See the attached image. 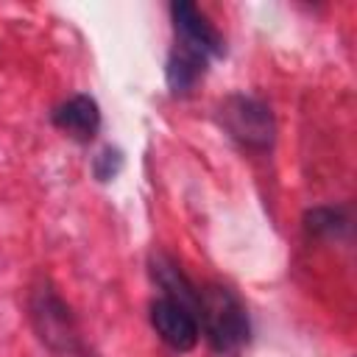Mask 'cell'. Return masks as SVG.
I'll return each instance as SVG.
<instances>
[{"label":"cell","mask_w":357,"mask_h":357,"mask_svg":"<svg viewBox=\"0 0 357 357\" xmlns=\"http://www.w3.org/2000/svg\"><path fill=\"white\" fill-rule=\"evenodd\" d=\"M148 318L153 332L159 335V340L165 346H170L173 351H192L201 340V326L192 310L181 307L173 298L156 296L148 307Z\"/></svg>","instance_id":"5b68a950"},{"label":"cell","mask_w":357,"mask_h":357,"mask_svg":"<svg viewBox=\"0 0 357 357\" xmlns=\"http://www.w3.org/2000/svg\"><path fill=\"white\" fill-rule=\"evenodd\" d=\"M220 128L245 151L265 153L276 142V120L265 100L254 95H229L218 106Z\"/></svg>","instance_id":"3957f363"},{"label":"cell","mask_w":357,"mask_h":357,"mask_svg":"<svg viewBox=\"0 0 357 357\" xmlns=\"http://www.w3.org/2000/svg\"><path fill=\"white\" fill-rule=\"evenodd\" d=\"M307 237L315 240H340L351 229V215L346 206H312L301 218Z\"/></svg>","instance_id":"9c48e42d"},{"label":"cell","mask_w":357,"mask_h":357,"mask_svg":"<svg viewBox=\"0 0 357 357\" xmlns=\"http://www.w3.org/2000/svg\"><path fill=\"white\" fill-rule=\"evenodd\" d=\"M148 273H151L153 284L162 290L159 296L178 301L181 307L192 310L195 318H198V284L181 271V265H178L170 254L153 251V254L148 257Z\"/></svg>","instance_id":"52a82bcc"},{"label":"cell","mask_w":357,"mask_h":357,"mask_svg":"<svg viewBox=\"0 0 357 357\" xmlns=\"http://www.w3.org/2000/svg\"><path fill=\"white\" fill-rule=\"evenodd\" d=\"M198 326L218 354L240 351L251 335L243 298L223 282H204L198 287Z\"/></svg>","instance_id":"6da1fadb"},{"label":"cell","mask_w":357,"mask_h":357,"mask_svg":"<svg viewBox=\"0 0 357 357\" xmlns=\"http://www.w3.org/2000/svg\"><path fill=\"white\" fill-rule=\"evenodd\" d=\"M28 318L36 337L61 357H84V343L73 310L50 284V279H36L28 293Z\"/></svg>","instance_id":"7a4b0ae2"},{"label":"cell","mask_w":357,"mask_h":357,"mask_svg":"<svg viewBox=\"0 0 357 357\" xmlns=\"http://www.w3.org/2000/svg\"><path fill=\"white\" fill-rule=\"evenodd\" d=\"M209 61L198 53H190L184 47H173L170 56H167V64H165V78H167V89L176 95V98H187L195 84L204 78Z\"/></svg>","instance_id":"ba28073f"},{"label":"cell","mask_w":357,"mask_h":357,"mask_svg":"<svg viewBox=\"0 0 357 357\" xmlns=\"http://www.w3.org/2000/svg\"><path fill=\"white\" fill-rule=\"evenodd\" d=\"M50 123L78 142H92L95 134L100 131V106L92 95L78 92L61 100L59 106H53Z\"/></svg>","instance_id":"8992f818"},{"label":"cell","mask_w":357,"mask_h":357,"mask_svg":"<svg viewBox=\"0 0 357 357\" xmlns=\"http://www.w3.org/2000/svg\"><path fill=\"white\" fill-rule=\"evenodd\" d=\"M170 22H173V33H176V47L198 53L206 61L220 59L226 53L223 33L209 22V17L195 3H190V0L170 3Z\"/></svg>","instance_id":"277c9868"},{"label":"cell","mask_w":357,"mask_h":357,"mask_svg":"<svg viewBox=\"0 0 357 357\" xmlns=\"http://www.w3.org/2000/svg\"><path fill=\"white\" fill-rule=\"evenodd\" d=\"M120 170H123V153L117 151V148H112V145H106L95 159H92V173H95V178L98 181H114L117 176H120Z\"/></svg>","instance_id":"30bf717a"}]
</instances>
